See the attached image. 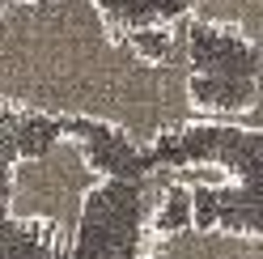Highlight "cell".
<instances>
[{"label": "cell", "instance_id": "obj_5", "mask_svg": "<svg viewBox=\"0 0 263 259\" xmlns=\"http://www.w3.org/2000/svg\"><path fill=\"white\" fill-rule=\"evenodd\" d=\"M178 17L191 30L200 26L221 39H234L246 51L263 47V0H183Z\"/></svg>", "mask_w": 263, "mask_h": 259}, {"label": "cell", "instance_id": "obj_4", "mask_svg": "<svg viewBox=\"0 0 263 259\" xmlns=\"http://www.w3.org/2000/svg\"><path fill=\"white\" fill-rule=\"evenodd\" d=\"M225 187H242V170L229 161L204 157V161H174V166H153L140 183L144 196V225H153L157 213L166 208L174 196H191V191H225Z\"/></svg>", "mask_w": 263, "mask_h": 259}, {"label": "cell", "instance_id": "obj_1", "mask_svg": "<svg viewBox=\"0 0 263 259\" xmlns=\"http://www.w3.org/2000/svg\"><path fill=\"white\" fill-rule=\"evenodd\" d=\"M0 110L102 127L140 153L191 127H259L255 102L204 94L178 13L123 22L102 0H0Z\"/></svg>", "mask_w": 263, "mask_h": 259}, {"label": "cell", "instance_id": "obj_3", "mask_svg": "<svg viewBox=\"0 0 263 259\" xmlns=\"http://www.w3.org/2000/svg\"><path fill=\"white\" fill-rule=\"evenodd\" d=\"M132 259H263L255 225H144Z\"/></svg>", "mask_w": 263, "mask_h": 259}, {"label": "cell", "instance_id": "obj_2", "mask_svg": "<svg viewBox=\"0 0 263 259\" xmlns=\"http://www.w3.org/2000/svg\"><path fill=\"white\" fill-rule=\"evenodd\" d=\"M110 187V170L81 132H60L39 153H17L5 166V221L39 238L51 255L72 259L93 200Z\"/></svg>", "mask_w": 263, "mask_h": 259}]
</instances>
